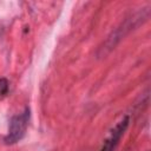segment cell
<instances>
[{"label":"cell","instance_id":"obj_1","mask_svg":"<svg viewBox=\"0 0 151 151\" xmlns=\"http://www.w3.org/2000/svg\"><path fill=\"white\" fill-rule=\"evenodd\" d=\"M147 18H149V7L142 8V11H138V12H136L134 14H132L131 17L126 18L114 31H112V33L107 37V39L104 41V44L99 47L98 55H99V57H104V55H106L107 53H110L111 50L114 48L116 45H117L126 34H129L132 29H134V28L138 27L140 24H143Z\"/></svg>","mask_w":151,"mask_h":151},{"label":"cell","instance_id":"obj_4","mask_svg":"<svg viewBox=\"0 0 151 151\" xmlns=\"http://www.w3.org/2000/svg\"><path fill=\"white\" fill-rule=\"evenodd\" d=\"M8 87H9V84H8L7 79L0 78V97H4L5 94H7Z\"/></svg>","mask_w":151,"mask_h":151},{"label":"cell","instance_id":"obj_3","mask_svg":"<svg viewBox=\"0 0 151 151\" xmlns=\"http://www.w3.org/2000/svg\"><path fill=\"white\" fill-rule=\"evenodd\" d=\"M129 122H130V119H129V117L126 116V117H124V118L114 126V129L111 131L109 138L104 142V145H103V147L100 149V151H113V150L116 149V146L118 145V143H119L122 136L124 134L125 130L127 129Z\"/></svg>","mask_w":151,"mask_h":151},{"label":"cell","instance_id":"obj_2","mask_svg":"<svg viewBox=\"0 0 151 151\" xmlns=\"http://www.w3.org/2000/svg\"><path fill=\"white\" fill-rule=\"evenodd\" d=\"M28 122H29V109L26 107L24 110V112L12 117V119L9 122L8 132L5 136L4 142L6 144H14V143L19 142L26 133Z\"/></svg>","mask_w":151,"mask_h":151}]
</instances>
